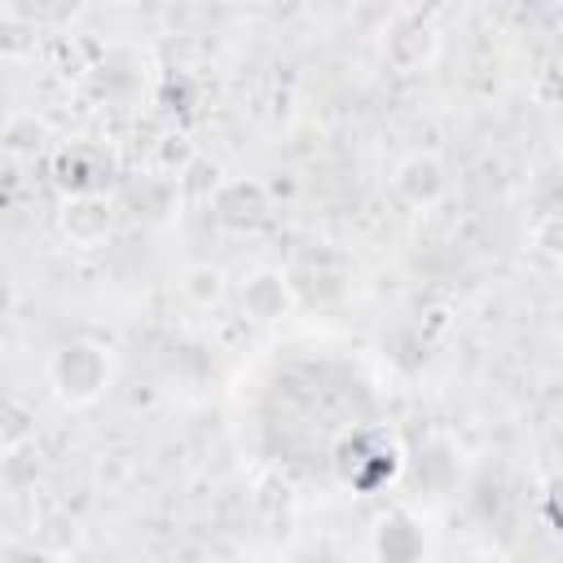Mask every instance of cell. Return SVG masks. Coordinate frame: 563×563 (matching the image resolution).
Segmentation results:
<instances>
[{
  "mask_svg": "<svg viewBox=\"0 0 563 563\" xmlns=\"http://www.w3.org/2000/svg\"><path fill=\"white\" fill-rule=\"evenodd\" d=\"M48 374H53V387H57L62 400H92L106 387L110 365H106V352L97 343H79L75 339V343L53 352Z\"/></svg>",
  "mask_w": 563,
  "mask_h": 563,
  "instance_id": "1",
  "label": "cell"
},
{
  "mask_svg": "<svg viewBox=\"0 0 563 563\" xmlns=\"http://www.w3.org/2000/svg\"><path fill=\"white\" fill-rule=\"evenodd\" d=\"M62 233L79 246H97L110 233V202L101 194H75L62 207Z\"/></svg>",
  "mask_w": 563,
  "mask_h": 563,
  "instance_id": "2",
  "label": "cell"
},
{
  "mask_svg": "<svg viewBox=\"0 0 563 563\" xmlns=\"http://www.w3.org/2000/svg\"><path fill=\"white\" fill-rule=\"evenodd\" d=\"M396 189L405 202L413 207H431L440 194H444V167L435 154H409L396 172Z\"/></svg>",
  "mask_w": 563,
  "mask_h": 563,
  "instance_id": "3",
  "label": "cell"
},
{
  "mask_svg": "<svg viewBox=\"0 0 563 563\" xmlns=\"http://www.w3.org/2000/svg\"><path fill=\"white\" fill-rule=\"evenodd\" d=\"M286 303H290L286 277H282V273H273V268L255 273V277L242 286V308H246L255 321H273V317H282V312H286Z\"/></svg>",
  "mask_w": 563,
  "mask_h": 563,
  "instance_id": "4",
  "label": "cell"
},
{
  "mask_svg": "<svg viewBox=\"0 0 563 563\" xmlns=\"http://www.w3.org/2000/svg\"><path fill=\"white\" fill-rule=\"evenodd\" d=\"M185 295L194 299V303H216L220 295H224V273L216 268V264H194L189 273H185Z\"/></svg>",
  "mask_w": 563,
  "mask_h": 563,
  "instance_id": "5",
  "label": "cell"
},
{
  "mask_svg": "<svg viewBox=\"0 0 563 563\" xmlns=\"http://www.w3.org/2000/svg\"><path fill=\"white\" fill-rule=\"evenodd\" d=\"M541 246L554 251V255H563V216H554V220L541 224Z\"/></svg>",
  "mask_w": 563,
  "mask_h": 563,
  "instance_id": "6",
  "label": "cell"
},
{
  "mask_svg": "<svg viewBox=\"0 0 563 563\" xmlns=\"http://www.w3.org/2000/svg\"><path fill=\"white\" fill-rule=\"evenodd\" d=\"M475 563H506V559H501V554H479Z\"/></svg>",
  "mask_w": 563,
  "mask_h": 563,
  "instance_id": "7",
  "label": "cell"
}]
</instances>
